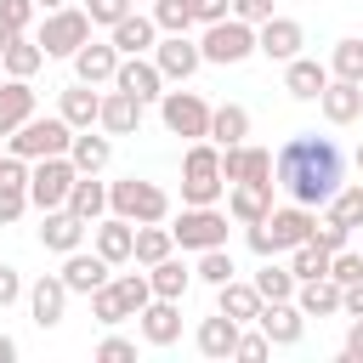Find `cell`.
Listing matches in <instances>:
<instances>
[{"label":"cell","instance_id":"cell-1","mask_svg":"<svg viewBox=\"0 0 363 363\" xmlns=\"http://www.w3.org/2000/svg\"><path fill=\"white\" fill-rule=\"evenodd\" d=\"M272 176L301 199V204H323L340 187V153L323 136H289L272 159Z\"/></svg>","mask_w":363,"mask_h":363},{"label":"cell","instance_id":"cell-2","mask_svg":"<svg viewBox=\"0 0 363 363\" xmlns=\"http://www.w3.org/2000/svg\"><path fill=\"white\" fill-rule=\"evenodd\" d=\"M147 301H153V284H147V278H136V272H125V278H113V284H96V289H91V312H96L102 323L136 318Z\"/></svg>","mask_w":363,"mask_h":363},{"label":"cell","instance_id":"cell-3","mask_svg":"<svg viewBox=\"0 0 363 363\" xmlns=\"http://www.w3.org/2000/svg\"><path fill=\"white\" fill-rule=\"evenodd\" d=\"M306 233H312V216L306 210H267L250 227V250L255 255H278V250H295Z\"/></svg>","mask_w":363,"mask_h":363},{"label":"cell","instance_id":"cell-4","mask_svg":"<svg viewBox=\"0 0 363 363\" xmlns=\"http://www.w3.org/2000/svg\"><path fill=\"white\" fill-rule=\"evenodd\" d=\"M85 40H91V11L57 6V11L45 17V28H40V51H45V57H68V51H79Z\"/></svg>","mask_w":363,"mask_h":363},{"label":"cell","instance_id":"cell-5","mask_svg":"<svg viewBox=\"0 0 363 363\" xmlns=\"http://www.w3.org/2000/svg\"><path fill=\"white\" fill-rule=\"evenodd\" d=\"M74 136H68V119L57 113V119H23L17 125V136H11V153H23V159H45V153H62Z\"/></svg>","mask_w":363,"mask_h":363},{"label":"cell","instance_id":"cell-6","mask_svg":"<svg viewBox=\"0 0 363 363\" xmlns=\"http://www.w3.org/2000/svg\"><path fill=\"white\" fill-rule=\"evenodd\" d=\"M108 204H113L125 221H130V216H136V221H164V210H170L164 187H153V182H136V176H130V182H119V187L108 193Z\"/></svg>","mask_w":363,"mask_h":363},{"label":"cell","instance_id":"cell-7","mask_svg":"<svg viewBox=\"0 0 363 363\" xmlns=\"http://www.w3.org/2000/svg\"><path fill=\"white\" fill-rule=\"evenodd\" d=\"M170 238H176L182 250H210V244H227V216H221V210H210V204H193V210H182V221L170 227Z\"/></svg>","mask_w":363,"mask_h":363},{"label":"cell","instance_id":"cell-8","mask_svg":"<svg viewBox=\"0 0 363 363\" xmlns=\"http://www.w3.org/2000/svg\"><path fill=\"white\" fill-rule=\"evenodd\" d=\"M255 51V34H250V23L244 17H216L210 23V34H204V45H199V57H210V62H238V57H250Z\"/></svg>","mask_w":363,"mask_h":363},{"label":"cell","instance_id":"cell-9","mask_svg":"<svg viewBox=\"0 0 363 363\" xmlns=\"http://www.w3.org/2000/svg\"><path fill=\"white\" fill-rule=\"evenodd\" d=\"M68 187H74V164H68L62 153H45V164L28 170V199H34L40 210H57V204L68 199Z\"/></svg>","mask_w":363,"mask_h":363},{"label":"cell","instance_id":"cell-10","mask_svg":"<svg viewBox=\"0 0 363 363\" xmlns=\"http://www.w3.org/2000/svg\"><path fill=\"white\" fill-rule=\"evenodd\" d=\"M182 193H187V204H210V199L221 193V159H216V147H193V153H187V182H182Z\"/></svg>","mask_w":363,"mask_h":363},{"label":"cell","instance_id":"cell-11","mask_svg":"<svg viewBox=\"0 0 363 363\" xmlns=\"http://www.w3.org/2000/svg\"><path fill=\"white\" fill-rule=\"evenodd\" d=\"M164 125L176 136H210V108L193 96V91H170L164 96Z\"/></svg>","mask_w":363,"mask_h":363},{"label":"cell","instance_id":"cell-12","mask_svg":"<svg viewBox=\"0 0 363 363\" xmlns=\"http://www.w3.org/2000/svg\"><path fill=\"white\" fill-rule=\"evenodd\" d=\"M136 318H142V335H147L153 346H170V340L182 335V312H176V301H170V295L147 301V306H142Z\"/></svg>","mask_w":363,"mask_h":363},{"label":"cell","instance_id":"cell-13","mask_svg":"<svg viewBox=\"0 0 363 363\" xmlns=\"http://www.w3.org/2000/svg\"><path fill=\"white\" fill-rule=\"evenodd\" d=\"M113 85H119L125 96L147 102V96H159V68H153V62H142V57H130V62H119V68H113Z\"/></svg>","mask_w":363,"mask_h":363},{"label":"cell","instance_id":"cell-14","mask_svg":"<svg viewBox=\"0 0 363 363\" xmlns=\"http://www.w3.org/2000/svg\"><path fill=\"white\" fill-rule=\"evenodd\" d=\"M318 102H323V113H329L335 125H346V119L363 113V91H357V79H335V85H323Z\"/></svg>","mask_w":363,"mask_h":363},{"label":"cell","instance_id":"cell-15","mask_svg":"<svg viewBox=\"0 0 363 363\" xmlns=\"http://www.w3.org/2000/svg\"><path fill=\"white\" fill-rule=\"evenodd\" d=\"M255 45H261L267 57H284V62H289V57L301 51V23H295V17H267V28H261Z\"/></svg>","mask_w":363,"mask_h":363},{"label":"cell","instance_id":"cell-16","mask_svg":"<svg viewBox=\"0 0 363 363\" xmlns=\"http://www.w3.org/2000/svg\"><path fill=\"white\" fill-rule=\"evenodd\" d=\"M233 346H238V318L216 312V318L199 323V352H204V357H227Z\"/></svg>","mask_w":363,"mask_h":363},{"label":"cell","instance_id":"cell-17","mask_svg":"<svg viewBox=\"0 0 363 363\" xmlns=\"http://www.w3.org/2000/svg\"><path fill=\"white\" fill-rule=\"evenodd\" d=\"M153 17H136V11H125L119 23H113V51H125V57H136V51H147L153 45Z\"/></svg>","mask_w":363,"mask_h":363},{"label":"cell","instance_id":"cell-18","mask_svg":"<svg viewBox=\"0 0 363 363\" xmlns=\"http://www.w3.org/2000/svg\"><path fill=\"white\" fill-rule=\"evenodd\" d=\"M74 68H79V79H85V85H96V79H113V68H119V51H113V45H91V40H85V45L74 51Z\"/></svg>","mask_w":363,"mask_h":363},{"label":"cell","instance_id":"cell-19","mask_svg":"<svg viewBox=\"0 0 363 363\" xmlns=\"http://www.w3.org/2000/svg\"><path fill=\"white\" fill-rule=\"evenodd\" d=\"M255 318H261V335H267V340H301V306L272 301V306H261Z\"/></svg>","mask_w":363,"mask_h":363},{"label":"cell","instance_id":"cell-20","mask_svg":"<svg viewBox=\"0 0 363 363\" xmlns=\"http://www.w3.org/2000/svg\"><path fill=\"white\" fill-rule=\"evenodd\" d=\"M34 113V91L23 85V79H11V85H0V136H11L23 119Z\"/></svg>","mask_w":363,"mask_h":363},{"label":"cell","instance_id":"cell-21","mask_svg":"<svg viewBox=\"0 0 363 363\" xmlns=\"http://www.w3.org/2000/svg\"><path fill=\"white\" fill-rule=\"evenodd\" d=\"M272 210V182H238L233 187V216L238 221H261Z\"/></svg>","mask_w":363,"mask_h":363},{"label":"cell","instance_id":"cell-22","mask_svg":"<svg viewBox=\"0 0 363 363\" xmlns=\"http://www.w3.org/2000/svg\"><path fill=\"white\" fill-rule=\"evenodd\" d=\"M79 233H85V221H79L74 210H51L45 227H40V244H45V250H74Z\"/></svg>","mask_w":363,"mask_h":363},{"label":"cell","instance_id":"cell-23","mask_svg":"<svg viewBox=\"0 0 363 363\" xmlns=\"http://www.w3.org/2000/svg\"><path fill=\"white\" fill-rule=\"evenodd\" d=\"M62 284H68V289H85V295H91L96 284H108V261H102V255H74V250H68Z\"/></svg>","mask_w":363,"mask_h":363},{"label":"cell","instance_id":"cell-24","mask_svg":"<svg viewBox=\"0 0 363 363\" xmlns=\"http://www.w3.org/2000/svg\"><path fill=\"white\" fill-rule=\"evenodd\" d=\"M193 68H199V45H193L187 34H170V40L159 45V74H182V79H187Z\"/></svg>","mask_w":363,"mask_h":363},{"label":"cell","instance_id":"cell-25","mask_svg":"<svg viewBox=\"0 0 363 363\" xmlns=\"http://www.w3.org/2000/svg\"><path fill=\"white\" fill-rule=\"evenodd\" d=\"M62 301H68V284H62V278H40L34 295H28V306H34L40 323H57V318H62Z\"/></svg>","mask_w":363,"mask_h":363},{"label":"cell","instance_id":"cell-26","mask_svg":"<svg viewBox=\"0 0 363 363\" xmlns=\"http://www.w3.org/2000/svg\"><path fill=\"white\" fill-rule=\"evenodd\" d=\"M68 210H74L79 221L102 216V210H108V187H102V182H79V176H74V187H68Z\"/></svg>","mask_w":363,"mask_h":363},{"label":"cell","instance_id":"cell-27","mask_svg":"<svg viewBox=\"0 0 363 363\" xmlns=\"http://www.w3.org/2000/svg\"><path fill=\"white\" fill-rule=\"evenodd\" d=\"M301 312H312V318L340 312V284H335V278H306V289H301Z\"/></svg>","mask_w":363,"mask_h":363},{"label":"cell","instance_id":"cell-28","mask_svg":"<svg viewBox=\"0 0 363 363\" xmlns=\"http://www.w3.org/2000/svg\"><path fill=\"white\" fill-rule=\"evenodd\" d=\"M221 312H227V318H238V323H244V318H255V312H261V289H255V284H233V278H227V284H221Z\"/></svg>","mask_w":363,"mask_h":363},{"label":"cell","instance_id":"cell-29","mask_svg":"<svg viewBox=\"0 0 363 363\" xmlns=\"http://www.w3.org/2000/svg\"><path fill=\"white\" fill-rule=\"evenodd\" d=\"M284 85H289L295 96H318V91L329 85V74H323L318 62H306V57H289V74H284Z\"/></svg>","mask_w":363,"mask_h":363},{"label":"cell","instance_id":"cell-30","mask_svg":"<svg viewBox=\"0 0 363 363\" xmlns=\"http://www.w3.org/2000/svg\"><path fill=\"white\" fill-rule=\"evenodd\" d=\"M96 108H102V96H96L85 79H79L74 91H62V119H68V125H91V119H96Z\"/></svg>","mask_w":363,"mask_h":363},{"label":"cell","instance_id":"cell-31","mask_svg":"<svg viewBox=\"0 0 363 363\" xmlns=\"http://www.w3.org/2000/svg\"><path fill=\"white\" fill-rule=\"evenodd\" d=\"M96 119H102L108 130H130V125L142 119V102H136V96H125V91H113V96L96 108Z\"/></svg>","mask_w":363,"mask_h":363},{"label":"cell","instance_id":"cell-32","mask_svg":"<svg viewBox=\"0 0 363 363\" xmlns=\"http://www.w3.org/2000/svg\"><path fill=\"white\" fill-rule=\"evenodd\" d=\"M244 130H250V113H244V108H210V136H216L221 147L244 142Z\"/></svg>","mask_w":363,"mask_h":363},{"label":"cell","instance_id":"cell-33","mask_svg":"<svg viewBox=\"0 0 363 363\" xmlns=\"http://www.w3.org/2000/svg\"><path fill=\"white\" fill-rule=\"evenodd\" d=\"M130 238H136L130 221H102V227H96V255H102V261H125V255H130Z\"/></svg>","mask_w":363,"mask_h":363},{"label":"cell","instance_id":"cell-34","mask_svg":"<svg viewBox=\"0 0 363 363\" xmlns=\"http://www.w3.org/2000/svg\"><path fill=\"white\" fill-rule=\"evenodd\" d=\"M0 57H6V68H11L17 79H28V74L40 68V57H45V51H40L34 40H23V34H17V40H6V45H0Z\"/></svg>","mask_w":363,"mask_h":363},{"label":"cell","instance_id":"cell-35","mask_svg":"<svg viewBox=\"0 0 363 363\" xmlns=\"http://www.w3.org/2000/svg\"><path fill=\"white\" fill-rule=\"evenodd\" d=\"M170 244H176V238H170V227H142V233L130 238V255L153 267V261H164V255H170Z\"/></svg>","mask_w":363,"mask_h":363},{"label":"cell","instance_id":"cell-36","mask_svg":"<svg viewBox=\"0 0 363 363\" xmlns=\"http://www.w3.org/2000/svg\"><path fill=\"white\" fill-rule=\"evenodd\" d=\"M329 216L340 227H363V187H335L329 193Z\"/></svg>","mask_w":363,"mask_h":363},{"label":"cell","instance_id":"cell-37","mask_svg":"<svg viewBox=\"0 0 363 363\" xmlns=\"http://www.w3.org/2000/svg\"><path fill=\"white\" fill-rule=\"evenodd\" d=\"M295 278H329V250H318L312 238H301L295 244V267H289Z\"/></svg>","mask_w":363,"mask_h":363},{"label":"cell","instance_id":"cell-38","mask_svg":"<svg viewBox=\"0 0 363 363\" xmlns=\"http://www.w3.org/2000/svg\"><path fill=\"white\" fill-rule=\"evenodd\" d=\"M147 284H153V295H170V301H176V295L187 289V267L164 255V261H153V278H147Z\"/></svg>","mask_w":363,"mask_h":363},{"label":"cell","instance_id":"cell-39","mask_svg":"<svg viewBox=\"0 0 363 363\" xmlns=\"http://www.w3.org/2000/svg\"><path fill=\"white\" fill-rule=\"evenodd\" d=\"M68 147H74V164H79V170H102V164H108V136H91V130H85V136H74Z\"/></svg>","mask_w":363,"mask_h":363},{"label":"cell","instance_id":"cell-40","mask_svg":"<svg viewBox=\"0 0 363 363\" xmlns=\"http://www.w3.org/2000/svg\"><path fill=\"white\" fill-rule=\"evenodd\" d=\"M199 11H193V0H159V11H153V23L159 28H170V34H187V23H193Z\"/></svg>","mask_w":363,"mask_h":363},{"label":"cell","instance_id":"cell-41","mask_svg":"<svg viewBox=\"0 0 363 363\" xmlns=\"http://www.w3.org/2000/svg\"><path fill=\"white\" fill-rule=\"evenodd\" d=\"M255 289H261V301H289V289H295V272H289V267H267V272L255 278Z\"/></svg>","mask_w":363,"mask_h":363},{"label":"cell","instance_id":"cell-42","mask_svg":"<svg viewBox=\"0 0 363 363\" xmlns=\"http://www.w3.org/2000/svg\"><path fill=\"white\" fill-rule=\"evenodd\" d=\"M28 11H34V0H0V45L23 34V23H28Z\"/></svg>","mask_w":363,"mask_h":363},{"label":"cell","instance_id":"cell-43","mask_svg":"<svg viewBox=\"0 0 363 363\" xmlns=\"http://www.w3.org/2000/svg\"><path fill=\"white\" fill-rule=\"evenodd\" d=\"M335 74L340 79H363V40H340L335 45Z\"/></svg>","mask_w":363,"mask_h":363},{"label":"cell","instance_id":"cell-44","mask_svg":"<svg viewBox=\"0 0 363 363\" xmlns=\"http://www.w3.org/2000/svg\"><path fill=\"white\" fill-rule=\"evenodd\" d=\"M199 278H210V284H227V278H233V255H227L221 244H210V250H204V261H199Z\"/></svg>","mask_w":363,"mask_h":363},{"label":"cell","instance_id":"cell-45","mask_svg":"<svg viewBox=\"0 0 363 363\" xmlns=\"http://www.w3.org/2000/svg\"><path fill=\"white\" fill-rule=\"evenodd\" d=\"M267 176H272V153H267V147H244L238 182H267Z\"/></svg>","mask_w":363,"mask_h":363},{"label":"cell","instance_id":"cell-46","mask_svg":"<svg viewBox=\"0 0 363 363\" xmlns=\"http://www.w3.org/2000/svg\"><path fill=\"white\" fill-rule=\"evenodd\" d=\"M346 233H352V227H340V221L329 216V221H312V233H306V238H312L318 250H329V255H335V250L346 244Z\"/></svg>","mask_w":363,"mask_h":363},{"label":"cell","instance_id":"cell-47","mask_svg":"<svg viewBox=\"0 0 363 363\" xmlns=\"http://www.w3.org/2000/svg\"><path fill=\"white\" fill-rule=\"evenodd\" d=\"M329 278H335V284H352V278H363V255H352V250H335V255H329Z\"/></svg>","mask_w":363,"mask_h":363},{"label":"cell","instance_id":"cell-48","mask_svg":"<svg viewBox=\"0 0 363 363\" xmlns=\"http://www.w3.org/2000/svg\"><path fill=\"white\" fill-rule=\"evenodd\" d=\"M23 204H28V187L0 182V221H17V216H23Z\"/></svg>","mask_w":363,"mask_h":363},{"label":"cell","instance_id":"cell-49","mask_svg":"<svg viewBox=\"0 0 363 363\" xmlns=\"http://www.w3.org/2000/svg\"><path fill=\"white\" fill-rule=\"evenodd\" d=\"M130 11V0H91V23H119Z\"/></svg>","mask_w":363,"mask_h":363},{"label":"cell","instance_id":"cell-50","mask_svg":"<svg viewBox=\"0 0 363 363\" xmlns=\"http://www.w3.org/2000/svg\"><path fill=\"white\" fill-rule=\"evenodd\" d=\"M96 357H102V363H125V357H136V346L113 335V340H102V346H96Z\"/></svg>","mask_w":363,"mask_h":363},{"label":"cell","instance_id":"cell-51","mask_svg":"<svg viewBox=\"0 0 363 363\" xmlns=\"http://www.w3.org/2000/svg\"><path fill=\"white\" fill-rule=\"evenodd\" d=\"M267 335H238V346H233V357H267Z\"/></svg>","mask_w":363,"mask_h":363},{"label":"cell","instance_id":"cell-52","mask_svg":"<svg viewBox=\"0 0 363 363\" xmlns=\"http://www.w3.org/2000/svg\"><path fill=\"white\" fill-rule=\"evenodd\" d=\"M340 306H346L352 318L363 312V278H352V284H340Z\"/></svg>","mask_w":363,"mask_h":363},{"label":"cell","instance_id":"cell-53","mask_svg":"<svg viewBox=\"0 0 363 363\" xmlns=\"http://www.w3.org/2000/svg\"><path fill=\"white\" fill-rule=\"evenodd\" d=\"M17 289H23V284H17V267H6V261H0V306H6V301H17Z\"/></svg>","mask_w":363,"mask_h":363},{"label":"cell","instance_id":"cell-54","mask_svg":"<svg viewBox=\"0 0 363 363\" xmlns=\"http://www.w3.org/2000/svg\"><path fill=\"white\" fill-rule=\"evenodd\" d=\"M233 6H238V17H244V23H250V17H261V23L272 17V0H233Z\"/></svg>","mask_w":363,"mask_h":363},{"label":"cell","instance_id":"cell-55","mask_svg":"<svg viewBox=\"0 0 363 363\" xmlns=\"http://www.w3.org/2000/svg\"><path fill=\"white\" fill-rule=\"evenodd\" d=\"M346 363H363V312L352 323V340H346Z\"/></svg>","mask_w":363,"mask_h":363},{"label":"cell","instance_id":"cell-56","mask_svg":"<svg viewBox=\"0 0 363 363\" xmlns=\"http://www.w3.org/2000/svg\"><path fill=\"white\" fill-rule=\"evenodd\" d=\"M193 11H199V17H210V23H216V17H221V11H227V0H193Z\"/></svg>","mask_w":363,"mask_h":363},{"label":"cell","instance_id":"cell-57","mask_svg":"<svg viewBox=\"0 0 363 363\" xmlns=\"http://www.w3.org/2000/svg\"><path fill=\"white\" fill-rule=\"evenodd\" d=\"M11 357H17V346H11L6 335H0V363H11Z\"/></svg>","mask_w":363,"mask_h":363},{"label":"cell","instance_id":"cell-58","mask_svg":"<svg viewBox=\"0 0 363 363\" xmlns=\"http://www.w3.org/2000/svg\"><path fill=\"white\" fill-rule=\"evenodd\" d=\"M34 6H62V0H34Z\"/></svg>","mask_w":363,"mask_h":363},{"label":"cell","instance_id":"cell-59","mask_svg":"<svg viewBox=\"0 0 363 363\" xmlns=\"http://www.w3.org/2000/svg\"><path fill=\"white\" fill-rule=\"evenodd\" d=\"M357 164H363V147H357Z\"/></svg>","mask_w":363,"mask_h":363},{"label":"cell","instance_id":"cell-60","mask_svg":"<svg viewBox=\"0 0 363 363\" xmlns=\"http://www.w3.org/2000/svg\"><path fill=\"white\" fill-rule=\"evenodd\" d=\"M357 91H363V79H357Z\"/></svg>","mask_w":363,"mask_h":363}]
</instances>
